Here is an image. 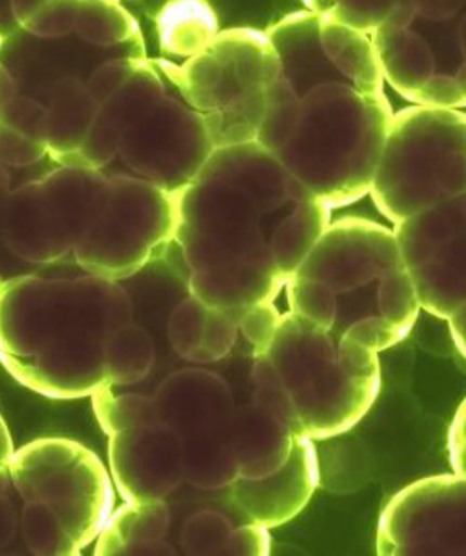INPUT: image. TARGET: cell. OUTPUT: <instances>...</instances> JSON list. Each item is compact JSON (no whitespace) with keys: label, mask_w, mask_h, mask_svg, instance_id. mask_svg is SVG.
<instances>
[{"label":"cell","mask_w":466,"mask_h":556,"mask_svg":"<svg viewBox=\"0 0 466 556\" xmlns=\"http://www.w3.org/2000/svg\"><path fill=\"white\" fill-rule=\"evenodd\" d=\"M266 34L281 65L257 142L331 208L355 203L394 119L370 34L309 10Z\"/></svg>","instance_id":"1"},{"label":"cell","mask_w":466,"mask_h":556,"mask_svg":"<svg viewBox=\"0 0 466 556\" xmlns=\"http://www.w3.org/2000/svg\"><path fill=\"white\" fill-rule=\"evenodd\" d=\"M173 195L190 294L238 317L275 302L333 211L259 142L215 149Z\"/></svg>","instance_id":"2"},{"label":"cell","mask_w":466,"mask_h":556,"mask_svg":"<svg viewBox=\"0 0 466 556\" xmlns=\"http://www.w3.org/2000/svg\"><path fill=\"white\" fill-rule=\"evenodd\" d=\"M145 56L117 0H51L0 41V124L77 166L99 106Z\"/></svg>","instance_id":"3"},{"label":"cell","mask_w":466,"mask_h":556,"mask_svg":"<svg viewBox=\"0 0 466 556\" xmlns=\"http://www.w3.org/2000/svg\"><path fill=\"white\" fill-rule=\"evenodd\" d=\"M132 320L134 305L117 281L28 274L0 292V363L47 399H86L106 386V339Z\"/></svg>","instance_id":"4"},{"label":"cell","mask_w":466,"mask_h":556,"mask_svg":"<svg viewBox=\"0 0 466 556\" xmlns=\"http://www.w3.org/2000/svg\"><path fill=\"white\" fill-rule=\"evenodd\" d=\"M285 289L292 313L374 352L402 343L422 311L394 231L353 216L331 222Z\"/></svg>","instance_id":"5"},{"label":"cell","mask_w":466,"mask_h":556,"mask_svg":"<svg viewBox=\"0 0 466 556\" xmlns=\"http://www.w3.org/2000/svg\"><path fill=\"white\" fill-rule=\"evenodd\" d=\"M215 149L182 91L179 64L145 56L99 106L77 166L130 175L176 194L194 181Z\"/></svg>","instance_id":"6"},{"label":"cell","mask_w":466,"mask_h":556,"mask_svg":"<svg viewBox=\"0 0 466 556\" xmlns=\"http://www.w3.org/2000/svg\"><path fill=\"white\" fill-rule=\"evenodd\" d=\"M253 401L294 435L335 440L368 415L381 391L379 352L298 313H285L270 349L255 356Z\"/></svg>","instance_id":"7"},{"label":"cell","mask_w":466,"mask_h":556,"mask_svg":"<svg viewBox=\"0 0 466 556\" xmlns=\"http://www.w3.org/2000/svg\"><path fill=\"white\" fill-rule=\"evenodd\" d=\"M0 153L13 168L8 248L34 268L73 255L103 211L111 174L56 161L46 143L2 124Z\"/></svg>","instance_id":"8"},{"label":"cell","mask_w":466,"mask_h":556,"mask_svg":"<svg viewBox=\"0 0 466 556\" xmlns=\"http://www.w3.org/2000/svg\"><path fill=\"white\" fill-rule=\"evenodd\" d=\"M466 192V114L415 104L394 114L370 195L392 222Z\"/></svg>","instance_id":"9"},{"label":"cell","mask_w":466,"mask_h":556,"mask_svg":"<svg viewBox=\"0 0 466 556\" xmlns=\"http://www.w3.org/2000/svg\"><path fill=\"white\" fill-rule=\"evenodd\" d=\"M370 38L385 80L407 101L466 106V0H402Z\"/></svg>","instance_id":"10"},{"label":"cell","mask_w":466,"mask_h":556,"mask_svg":"<svg viewBox=\"0 0 466 556\" xmlns=\"http://www.w3.org/2000/svg\"><path fill=\"white\" fill-rule=\"evenodd\" d=\"M279 65L272 39L257 28L220 30L202 52L179 64L182 91L216 149L257 142Z\"/></svg>","instance_id":"11"},{"label":"cell","mask_w":466,"mask_h":556,"mask_svg":"<svg viewBox=\"0 0 466 556\" xmlns=\"http://www.w3.org/2000/svg\"><path fill=\"white\" fill-rule=\"evenodd\" d=\"M10 479L21 501L52 508L82 551L114 510V485L98 454L64 438L30 441L13 453Z\"/></svg>","instance_id":"12"},{"label":"cell","mask_w":466,"mask_h":556,"mask_svg":"<svg viewBox=\"0 0 466 556\" xmlns=\"http://www.w3.org/2000/svg\"><path fill=\"white\" fill-rule=\"evenodd\" d=\"M176 231V195L137 177L111 174L103 211L73 257L88 274L121 281L150 265Z\"/></svg>","instance_id":"13"},{"label":"cell","mask_w":466,"mask_h":556,"mask_svg":"<svg viewBox=\"0 0 466 556\" xmlns=\"http://www.w3.org/2000/svg\"><path fill=\"white\" fill-rule=\"evenodd\" d=\"M422 311L448 318L466 302V192L392 229Z\"/></svg>","instance_id":"14"},{"label":"cell","mask_w":466,"mask_h":556,"mask_svg":"<svg viewBox=\"0 0 466 556\" xmlns=\"http://www.w3.org/2000/svg\"><path fill=\"white\" fill-rule=\"evenodd\" d=\"M377 555L466 556V477L416 480L396 493L377 525Z\"/></svg>","instance_id":"15"},{"label":"cell","mask_w":466,"mask_h":556,"mask_svg":"<svg viewBox=\"0 0 466 556\" xmlns=\"http://www.w3.org/2000/svg\"><path fill=\"white\" fill-rule=\"evenodd\" d=\"M108 459L117 492L129 503L166 501L184 480L181 435L164 422L114 433Z\"/></svg>","instance_id":"16"},{"label":"cell","mask_w":466,"mask_h":556,"mask_svg":"<svg viewBox=\"0 0 466 556\" xmlns=\"http://www.w3.org/2000/svg\"><path fill=\"white\" fill-rule=\"evenodd\" d=\"M318 484L320 459L314 440L296 435L285 466L262 479L234 480L231 495L249 521L275 529L292 521L309 505Z\"/></svg>","instance_id":"17"},{"label":"cell","mask_w":466,"mask_h":556,"mask_svg":"<svg viewBox=\"0 0 466 556\" xmlns=\"http://www.w3.org/2000/svg\"><path fill=\"white\" fill-rule=\"evenodd\" d=\"M155 401L160 420L181 440L228 427L238 406L229 383L205 369L169 375L156 391Z\"/></svg>","instance_id":"18"},{"label":"cell","mask_w":466,"mask_h":556,"mask_svg":"<svg viewBox=\"0 0 466 556\" xmlns=\"http://www.w3.org/2000/svg\"><path fill=\"white\" fill-rule=\"evenodd\" d=\"M229 435L238 479H262L281 469L296 438L283 420L255 401L236 406Z\"/></svg>","instance_id":"19"},{"label":"cell","mask_w":466,"mask_h":556,"mask_svg":"<svg viewBox=\"0 0 466 556\" xmlns=\"http://www.w3.org/2000/svg\"><path fill=\"white\" fill-rule=\"evenodd\" d=\"M169 531V508L166 501L125 503L112 510L98 536V556L176 555L166 544Z\"/></svg>","instance_id":"20"},{"label":"cell","mask_w":466,"mask_h":556,"mask_svg":"<svg viewBox=\"0 0 466 556\" xmlns=\"http://www.w3.org/2000/svg\"><path fill=\"white\" fill-rule=\"evenodd\" d=\"M218 34L220 23L207 0H169L158 17L163 49L179 59H192Z\"/></svg>","instance_id":"21"},{"label":"cell","mask_w":466,"mask_h":556,"mask_svg":"<svg viewBox=\"0 0 466 556\" xmlns=\"http://www.w3.org/2000/svg\"><path fill=\"white\" fill-rule=\"evenodd\" d=\"M231 422L215 432L182 440L184 480L199 490H223L238 479V464L231 446Z\"/></svg>","instance_id":"22"},{"label":"cell","mask_w":466,"mask_h":556,"mask_svg":"<svg viewBox=\"0 0 466 556\" xmlns=\"http://www.w3.org/2000/svg\"><path fill=\"white\" fill-rule=\"evenodd\" d=\"M155 365V343L134 320L112 331L103 349L106 386H130L150 375Z\"/></svg>","instance_id":"23"},{"label":"cell","mask_w":466,"mask_h":556,"mask_svg":"<svg viewBox=\"0 0 466 556\" xmlns=\"http://www.w3.org/2000/svg\"><path fill=\"white\" fill-rule=\"evenodd\" d=\"M91 404L99 425L108 433V438L114 433L163 422L156 408L155 396L114 393L112 386H103L91 395Z\"/></svg>","instance_id":"24"},{"label":"cell","mask_w":466,"mask_h":556,"mask_svg":"<svg viewBox=\"0 0 466 556\" xmlns=\"http://www.w3.org/2000/svg\"><path fill=\"white\" fill-rule=\"evenodd\" d=\"M20 529L26 549L38 556H75L80 553L52 508L26 501L20 511Z\"/></svg>","instance_id":"25"},{"label":"cell","mask_w":466,"mask_h":556,"mask_svg":"<svg viewBox=\"0 0 466 556\" xmlns=\"http://www.w3.org/2000/svg\"><path fill=\"white\" fill-rule=\"evenodd\" d=\"M307 10L322 17L372 34L402 0H303Z\"/></svg>","instance_id":"26"},{"label":"cell","mask_w":466,"mask_h":556,"mask_svg":"<svg viewBox=\"0 0 466 556\" xmlns=\"http://www.w3.org/2000/svg\"><path fill=\"white\" fill-rule=\"evenodd\" d=\"M233 525L220 511H195L181 531V547L186 555H225Z\"/></svg>","instance_id":"27"},{"label":"cell","mask_w":466,"mask_h":556,"mask_svg":"<svg viewBox=\"0 0 466 556\" xmlns=\"http://www.w3.org/2000/svg\"><path fill=\"white\" fill-rule=\"evenodd\" d=\"M210 305L202 302L194 294H189L179 302L168 323L169 343L176 350V354L182 359L192 362L195 350L202 343L203 328L207 320Z\"/></svg>","instance_id":"28"},{"label":"cell","mask_w":466,"mask_h":556,"mask_svg":"<svg viewBox=\"0 0 466 556\" xmlns=\"http://www.w3.org/2000/svg\"><path fill=\"white\" fill-rule=\"evenodd\" d=\"M238 315L233 311L208 307L203 328L202 343L195 350L192 362L208 365L228 357L238 341Z\"/></svg>","instance_id":"29"},{"label":"cell","mask_w":466,"mask_h":556,"mask_svg":"<svg viewBox=\"0 0 466 556\" xmlns=\"http://www.w3.org/2000/svg\"><path fill=\"white\" fill-rule=\"evenodd\" d=\"M13 168L7 161V156L0 153V292L7 289L8 285L17 281L23 276L34 274L38 268L21 261L15 253L8 248L7 239V216L8 200L12 192Z\"/></svg>","instance_id":"30"},{"label":"cell","mask_w":466,"mask_h":556,"mask_svg":"<svg viewBox=\"0 0 466 556\" xmlns=\"http://www.w3.org/2000/svg\"><path fill=\"white\" fill-rule=\"evenodd\" d=\"M283 313H279L273 302L251 305L242 311L238 317L240 333L251 344L253 357L264 354L277 333Z\"/></svg>","instance_id":"31"},{"label":"cell","mask_w":466,"mask_h":556,"mask_svg":"<svg viewBox=\"0 0 466 556\" xmlns=\"http://www.w3.org/2000/svg\"><path fill=\"white\" fill-rule=\"evenodd\" d=\"M270 551H272L270 529L249 521L233 529L225 547V555L264 556L270 555Z\"/></svg>","instance_id":"32"},{"label":"cell","mask_w":466,"mask_h":556,"mask_svg":"<svg viewBox=\"0 0 466 556\" xmlns=\"http://www.w3.org/2000/svg\"><path fill=\"white\" fill-rule=\"evenodd\" d=\"M51 0H0V41L49 4Z\"/></svg>","instance_id":"33"},{"label":"cell","mask_w":466,"mask_h":556,"mask_svg":"<svg viewBox=\"0 0 466 556\" xmlns=\"http://www.w3.org/2000/svg\"><path fill=\"white\" fill-rule=\"evenodd\" d=\"M13 493L15 490L10 475L0 477V551L7 549L20 531V511Z\"/></svg>","instance_id":"34"},{"label":"cell","mask_w":466,"mask_h":556,"mask_svg":"<svg viewBox=\"0 0 466 556\" xmlns=\"http://www.w3.org/2000/svg\"><path fill=\"white\" fill-rule=\"evenodd\" d=\"M448 454H450L454 472L466 477V396L455 412L452 427L448 432Z\"/></svg>","instance_id":"35"},{"label":"cell","mask_w":466,"mask_h":556,"mask_svg":"<svg viewBox=\"0 0 466 556\" xmlns=\"http://www.w3.org/2000/svg\"><path fill=\"white\" fill-rule=\"evenodd\" d=\"M448 326H450L455 349L459 350L461 356L466 359V302L455 311L452 317L448 318Z\"/></svg>","instance_id":"36"},{"label":"cell","mask_w":466,"mask_h":556,"mask_svg":"<svg viewBox=\"0 0 466 556\" xmlns=\"http://www.w3.org/2000/svg\"><path fill=\"white\" fill-rule=\"evenodd\" d=\"M13 453H15V448H13L12 435L0 415V477L10 475V462H12Z\"/></svg>","instance_id":"37"},{"label":"cell","mask_w":466,"mask_h":556,"mask_svg":"<svg viewBox=\"0 0 466 556\" xmlns=\"http://www.w3.org/2000/svg\"><path fill=\"white\" fill-rule=\"evenodd\" d=\"M117 2H119V0H117Z\"/></svg>","instance_id":"38"}]
</instances>
